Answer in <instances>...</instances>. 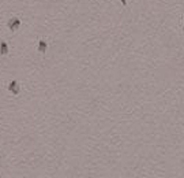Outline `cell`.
<instances>
[{
    "label": "cell",
    "mask_w": 184,
    "mask_h": 178,
    "mask_svg": "<svg viewBox=\"0 0 184 178\" xmlns=\"http://www.w3.org/2000/svg\"><path fill=\"white\" fill-rule=\"evenodd\" d=\"M7 28L10 29L12 33H17V30L21 28V19H19V18H17V17L11 18V19L7 22Z\"/></svg>",
    "instance_id": "1"
},
{
    "label": "cell",
    "mask_w": 184,
    "mask_h": 178,
    "mask_svg": "<svg viewBox=\"0 0 184 178\" xmlns=\"http://www.w3.org/2000/svg\"><path fill=\"white\" fill-rule=\"evenodd\" d=\"M7 89H8V92L12 93L14 96H18V95L21 93V85H19V84H18V82H17L15 80L11 81V82L8 84V86H7Z\"/></svg>",
    "instance_id": "2"
},
{
    "label": "cell",
    "mask_w": 184,
    "mask_h": 178,
    "mask_svg": "<svg viewBox=\"0 0 184 178\" xmlns=\"http://www.w3.org/2000/svg\"><path fill=\"white\" fill-rule=\"evenodd\" d=\"M7 53H8V45H7L6 41H1V43H0V55L4 56Z\"/></svg>",
    "instance_id": "3"
},
{
    "label": "cell",
    "mask_w": 184,
    "mask_h": 178,
    "mask_svg": "<svg viewBox=\"0 0 184 178\" xmlns=\"http://www.w3.org/2000/svg\"><path fill=\"white\" fill-rule=\"evenodd\" d=\"M46 47H48L46 41L40 40L38 41V52H40V53H45V52H46Z\"/></svg>",
    "instance_id": "4"
},
{
    "label": "cell",
    "mask_w": 184,
    "mask_h": 178,
    "mask_svg": "<svg viewBox=\"0 0 184 178\" xmlns=\"http://www.w3.org/2000/svg\"><path fill=\"white\" fill-rule=\"evenodd\" d=\"M120 1H122V4H123L124 7L127 6V0H120Z\"/></svg>",
    "instance_id": "5"
},
{
    "label": "cell",
    "mask_w": 184,
    "mask_h": 178,
    "mask_svg": "<svg viewBox=\"0 0 184 178\" xmlns=\"http://www.w3.org/2000/svg\"><path fill=\"white\" fill-rule=\"evenodd\" d=\"M183 30H184V23H183Z\"/></svg>",
    "instance_id": "6"
}]
</instances>
